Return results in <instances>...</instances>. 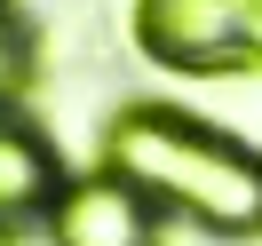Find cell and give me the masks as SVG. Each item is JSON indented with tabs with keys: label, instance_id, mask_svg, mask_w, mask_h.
<instances>
[{
	"label": "cell",
	"instance_id": "obj_1",
	"mask_svg": "<svg viewBox=\"0 0 262 246\" xmlns=\"http://www.w3.org/2000/svg\"><path fill=\"white\" fill-rule=\"evenodd\" d=\"M103 151H112V175L135 183L151 207L183 214L199 230H223V238L262 230V151H246L238 135L207 127L191 111H167V103H127Z\"/></svg>",
	"mask_w": 262,
	"mask_h": 246
},
{
	"label": "cell",
	"instance_id": "obj_3",
	"mask_svg": "<svg viewBox=\"0 0 262 246\" xmlns=\"http://www.w3.org/2000/svg\"><path fill=\"white\" fill-rule=\"evenodd\" d=\"M48 238L56 246H159L151 230V198L119 175H80L56 191L48 207Z\"/></svg>",
	"mask_w": 262,
	"mask_h": 246
},
{
	"label": "cell",
	"instance_id": "obj_6",
	"mask_svg": "<svg viewBox=\"0 0 262 246\" xmlns=\"http://www.w3.org/2000/svg\"><path fill=\"white\" fill-rule=\"evenodd\" d=\"M0 246H16V230H8V222H0Z\"/></svg>",
	"mask_w": 262,
	"mask_h": 246
},
{
	"label": "cell",
	"instance_id": "obj_5",
	"mask_svg": "<svg viewBox=\"0 0 262 246\" xmlns=\"http://www.w3.org/2000/svg\"><path fill=\"white\" fill-rule=\"evenodd\" d=\"M24 87V32L8 16H0V111H8V96Z\"/></svg>",
	"mask_w": 262,
	"mask_h": 246
},
{
	"label": "cell",
	"instance_id": "obj_2",
	"mask_svg": "<svg viewBox=\"0 0 262 246\" xmlns=\"http://www.w3.org/2000/svg\"><path fill=\"white\" fill-rule=\"evenodd\" d=\"M135 48L175 72H262V0H135Z\"/></svg>",
	"mask_w": 262,
	"mask_h": 246
},
{
	"label": "cell",
	"instance_id": "obj_4",
	"mask_svg": "<svg viewBox=\"0 0 262 246\" xmlns=\"http://www.w3.org/2000/svg\"><path fill=\"white\" fill-rule=\"evenodd\" d=\"M56 151L40 127H24L16 111H0V222L8 214H32V207H56Z\"/></svg>",
	"mask_w": 262,
	"mask_h": 246
}]
</instances>
